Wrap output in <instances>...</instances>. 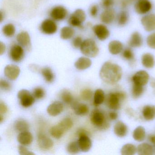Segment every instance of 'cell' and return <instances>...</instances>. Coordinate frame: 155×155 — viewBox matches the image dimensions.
<instances>
[{
	"mask_svg": "<svg viewBox=\"0 0 155 155\" xmlns=\"http://www.w3.org/2000/svg\"><path fill=\"white\" fill-rule=\"evenodd\" d=\"M14 128L20 132L28 131L29 129V125L28 122L24 120H18L14 123Z\"/></svg>",
	"mask_w": 155,
	"mask_h": 155,
	"instance_id": "cell-36",
	"label": "cell"
},
{
	"mask_svg": "<svg viewBox=\"0 0 155 155\" xmlns=\"http://www.w3.org/2000/svg\"><path fill=\"white\" fill-rule=\"evenodd\" d=\"M122 76V70L117 64L110 61L105 62L101 69L100 77L108 84H113L118 82Z\"/></svg>",
	"mask_w": 155,
	"mask_h": 155,
	"instance_id": "cell-1",
	"label": "cell"
},
{
	"mask_svg": "<svg viewBox=\"0 0 155 155\" xmlns=\"http://www.w3.org/2000/svg\"><path fill=\"white\" fill-rule=\"evenodd\" d=\"M152 8V4L150 0H137L134 5L135 12L140 15L148 13Z\"/></svg>",
	"mask_w": 155,
	"mask_h": 155,
	"instance_id": "cell-8",
	"label": "cell"
},
{
	"mask_svg": "<svg viewBox=\"0 0 155 155\" xmlns=\"http://www.w3.org/2000/svg\"><path fill=\"white\" fill-rule=\"evenodd\" d=\"M93 32L99 40L103 41L109 38L110 32L107 26L104 24H97L93 26Z\"/></svg>",
	"mask_w": 155,
	"mask_h": 155,
	"instance_id": "cell-11",
	"label": "cell"
},
{
	"mask_svg": "<svg viewBox=\"0 0 155 155\" xmlns=\"http://www.w3.org/2000/svg\"><path fill=\"white\" fill-rule=\"evenodd\" d=\"M63 104L61 101H56L50 105L47 108V112L49 115L56 117L59 115L63 111Z\"/></svg>",
	"mask_w": 155,
	"mask_h": 155,
	"instance_id": "cell-20",
	"label": "cell"
},
{
	"mask_svg": "<svg viewBox=\"0 0 155 155\" xmlns=\"http://www.w3.org/2000/svg\"><path fill=\"white\" fill-rule=\"evenodd\" d=\"M116 20L118 25L124 26L128 23L129 20V14L126 11H121L116 17Z\"/></svg>",
	"mask_w": 155,
	"mask_h": 155,
	"instance_id": "cell-30",
	"label": "cell"
},
{
	"mask_svg": "<svg viewBox=\"0 0 155 155\" xmlns=\"http://www.w3.org/2000/svg\"><path fill=\"white\" fill-rule=\"evenodd\" d=\"M148 141L155 147V135H150L148 137Z\"/></svg>",
	"mask_w": 155,
	"mask_h": 155,
	"instance_id": "cell-53",
	"label": "cell"
},
{
	"mask_svg": "<svg viewBox=\"0 0 155 155\" xmlns=\"http://www.w3.org/2000/svg\"><path fill=\"white\" fill-rule=\"evenodd\" d=\"M45 95V91L41 87L36 88L33 91V96L34 97L38 99L42 98Z\"/></svg>",
	"mask_w": 155,
	"mask_h": 155,
	"instance_id": "cell-43",
	"label": "cell"
},
{
	"mask_svg": "<svg viewBox=\"0 0 155 155\" xmlns=\"http://www.w3.org/2000/svg\"><path fill=\"white\" fill-rule=\"evenodd\" d=\"M130 2V4L133 3V2H136L137 0H129Z\"/></svg>",
	"mask_w": 155,
	"mask_h": 155,
	"instance_id": "cell-56",
	"label": "cell"
},
{
	"mask_svg": "<svg viewBox=\"0 0 155 155\" xmlns=\"http://www.w3.org/2000/svg\"><path fill=\"white\" fill-rule=\"evenodd\" d=\"M99 12V7L98 5L95 4L92 5L90 9V14L93 18H96L98 15Z\"/></svg>",
	"mask_w": 155,
	"mask_h": 155,
	"instance_id": "cell-49",
	"label": "cell"
},
{
	"mask_svg": "<svg viewBox=\"0 0 155 155\" xmlns=\"http://www.w3.org/2000/svg\"><path fill=\"white\" fill-rule=\"evenodd\" d=\"M105 99V93L102 90L98 89L95 91L94 96V106L97 107L101 105Z\"/></svg>",
	"mask_w": 155,
	"mask_h": 155,
	"instance_id": "cell-33",
	"label": "cell"
},
{
	"mask_svg": "<svg viewBox=\"0 0 155 155\" xmlns=\"http://www.w3.org/2000/svg\"><path fill=\"white\" fill-rule=\"evenodd\" d=\"M133 138L138 142L144 140L146 137V131L143 127L139 126L134 130L133 133Z\"/></svg>",
	"mask_w": 155,
	"mask_h": 155,
	"instance_id": "cell-31",
	"label": "cell"
},
{
	"mask_svg": "<svg viewBox=\"0 0 155 155\" xmlns=\"http://www.w3.org/2000/svg\"><path fill=\"white\" fill-rule=\"evenodd\" d=\"M4 14L2 13V11L1 12V22H2V20L4 19V17H3Z\"/></svg>",
	"mask_w": 155,
	"mask_h": 155,
	"instance_id": "cell-55",
	"label": "cell"
},
{
	"mask_svg": "<svg viewBox=\"0 0 155 155\" xmlns=\"http://www.w3.org/2000/svg\"><path fill=\"white\" fill-rule=\"evenodd\" d=\"M78 141H73L68 144L67 147V151L71 154H76L80 151Z\"/></svg>",
	"mask_w": 155,
	"mask_h": 155,
	"instance_id": "cell-41",
	"label": "cell"
},
{
	"mask_svg": "<svg viewBox=\"0 0 155 155\" xmlns=\"http://www.w3.org/2000/svg\"><path fill=\"white\" fill-rule=\"evenodd\" d=\"M126 98V95L122 92L110 93L106 99V103L108 107L113 110L119 109L120 102Z\"/></svg>",
	"mask_w": 155,
	"mask_h": 155,
	"instance_id": "cell-4",
	"label": "cell"
},
{
	"mask_svg": "<svg viewBox=\"0 0 155 155\" xmlns=\"http://www.w3.org/2000/svg\"><path fill=\"white\" fill-rule=\"evenodd\" d=\"M8 110V107L4 102L1 101L0 103V115H3L6 114Z\"/></svg>",
	"mask_w": 155,
	"mask_h": 155,
	"instance_id": "cell-50",
	"label": "cell"
},
{
	"mask_svg": "<svg viewBox=\"0 0 155 155\" xmlns=\"http://www.w3.org/2000/svg\"><path fill=\"white\" fill-rule=\"evenodd\" d=\"M19 143L23 146H28L32 143L33 141V136L32 134L28 131L20 132L17 138Z\"/></svg>",
	"mask_w": 155,
	"mask_h": 155,
	"instance_id": "cell-25",
	"label": "cell"
},
{
	"mask_svg": "<svg viewBox=\"0 0 155 155\" xmlns=\"http://www.w3.org/2000/svg\"><path fill=\"white\" fill-rule=\"evenodd\" d=\"M86 19L85 12L81 9L76 10L69 18L68 23L73 27L81 28Z\"/></svg>",
	"mask_w": 155,
	"mask_h": 155,
	"instance_id": "cell-6",
	"label": "cell"
},
{
	"mask_svg": "<svg viewBox=\"0 0 155 155\" xmlns=\"http://www.w3.org/2000/svg\"><path fill=\"white\" fill-rule=\"evenodd\" d=\"M137 152V148L132 144H127L121 148L120 153L122 155H133Z\"/></svg>",
	"mask_w": 155,
	"mask_h": 155,
	"instance_id": "cell-34",
	"label": "cell"
},
{
	"mask_svg": "<svg viewBox=\"0 0 155 155\" xmlns=\"http://www.w3.org/2000/svg\"><path fill=\"white\" fill-rule=\"evenodd\" d=\"M10 57L13 61L20 62L24 57V50L23 47L21 45H13L11 48L9 52Z\"/></svg>",
	"mask_w": 155,
	"mask_h": 155,
	"instance_id": "cell-14",
	"label": "cell"
},
{
	"mask_svg": "<svg viewBox=\"0 0 155 155\" xmlns=\"http://www.w3.org/2000/svg\"><path fill=\"white\" fill-rule=\"evenodd\" d=\"M142 65L147 68H152L155 65V59L154 56L151 53H146L141 57Z\"/></svg>",
	"mask_w": 155,
	"mask_h": 155,
	"instance_id": "cell-26",
	"label": "cell"
},
{
	"mask_svg": "<svg viewBox=\"0 0 155 155\" xmlns=\"http://www.w3.org/2000/svg\"><path fill=\"white\" fill-rule=\"evenodd\" d=\"M20 73V68L13 64L7 65L4 69L5 76L11 80L14 81L17 79L19 76Z\"/></svg>",
	"mask_w": 155,
	"mask_h": 155,
	"instance_id": "cell-16",
	"label": "cell"
},
{
	"mask_svg": "<svg viewBox=\"0 0 155 155\" xmlns=\"http://www.w3.org/2000/svg\"><path fill=\"white\" fill-rule=\"evenodd\" d=\"M78 134L79 136L78 142L81 150L84 152H87L92 147V142L90 138L89 137L87 132L84 130H79Z\"/></svg>",
	"mask_w": 155,
	"mask_h": 155,
	"instance_id": "cell-7",
	"label": "cell"
},
{
	"mask_svg": "<svg viewBox=\"0 0 155 155\" xmlns=\"http://www.w3.org/2000/svg\"><path fill=\"white\" fill-rule=\"evenodd\" d=\"M154 151L153 147L147 143L140 144L137 147V152L139 155H152Z\"/></svg>",
	"mask_w": 155,
	"mask_h": 155,
	"instance_id": "cell-28",
	"label": "cell"
},
{
	"mask_svg": "<svg viewBox=\"0 0 155 155\" xmlns=\"http://www.w3.org/2000/svg\"><path fill=\"white\" fill-rule=\"evenodd\" d=\"M108 115L109 118L111 120H116L118 117V115L116 111H111V112H109Z\"/></svg>",
	"mask_w": 155,
	"mask_h": 155,
	"instance_id": "cell-52",
	"label": "cell"
},
{
	"mask_svg": "<svg viewBox=\"0 0 155 155\" xmlns=\"http://www.w3.org/2000/svg\"><path fill=\"white\" fill-rule=\"evenodd\" d=\"M141 23L144 29L147 32L155 31V14H147L141 19Z\"/></svg>",
	"mask_w": 155,
	"mask_h": 155,
	"instance_id": "cell-12",
	"label": "cell"
},
{
	"mask_svg": "<svg viewBox=\"0 0 155 155\" xmlns=\"http://www.w3.org/2000/svg\"><path fill=\"white\" fill-rule=\"evenodd\" d=\"M83 41L82 38L80 37H76L72 40V46L75 48H80Z\"/></svg>",
	"mask_w": 155,
	"mask_h": 155,
	"instance_id": "cell-46",
	"label": "cell"
},
{
	"mask_svg": "<svg viewBox=\"0 0 155 155\" xmlns=\"http://www.w3.org/2000/svg\"><path fill=\"white\" fill-rule=\"evenodd\" d=\"M115 11L113 9H105L100 15V20L102 23L105 24H111L116 18Z\"/></svg>",
	"mask_w": 155,
	"mask_h": 155,
	"instance_id": "cell-17",
	"label": "cell"
},
{
	"mask_svg": "<svg viewBox=\"0 0 155 155\" xmlns=\"http://www.w3.org/2000/svg\"><path fill=\"white\" fill-rule=\"evenodd\" d=\"M114 132L117 137H124L127 134V127L122 121H117L114 125Z\"/></svg>",
	"mask_w": 155,
	"mask_h": 155,
	"instance_id": "cell-23",
	"label": "cell"
},
{
	"mask_svg": "<svg viewBox=\"0 0 155 155\" xmlns=\"http://www.w3.org/2000/svg\"><path fill=\"white\" fill-rule=\"evenodd\" d=\"M75 30L70 27H64L61 29L60 36L63 40H69L71 39L75 34Z\"/></svg>",
	"mask_w": 155,
	"mask_h": 155,
	"instance_id": "cell-32",
	"label": "cell"
},
{
	"mask_svg": "<svg viewBox=\"0 0 155 155\" xmlns=\"http://www.w3.org/2000/svg\"><path fill=\"white\" fill-rule=\"evenodd\" d=\"M143 43V38L139 32H133L128 42V45L130 48H138L142 46Z\"/></svg>",
	"mask_w": 155,
	"mask_h": 155,
	"instance_id": "cell-21",
	"label": "cell"
},
{
	"mask_svg": "<svg viewBox=\"0 0 155 155\" xmlns=\"http://www.w3.org/2000/svg\"><path fill=\"white\" fill-rule=\"evenodd\" d=\"M2 33L6 37H12L16 32V28L14 25L12 23L6 24L2 28Z\"/></svg>",
	"mask_w": 155,
	"mask_h": 155,
	"instance_id": "cell-37",
	"label": "cell"
},
{
	"mask_svg": "<svg viewBox=\"0 0 155 155\" xmlns=\"http://www.w3.org/2000/svg\"><path fill=\"white\" fill-rule=\"evenodd\" d=\"M67 9L61 6H56L51 11L50 16L54 20L60 21L66 18L68 15Z\"/></svg>",
	"mask_w": 155,
	"mask_h": 155,
	"instance_id": "cell-13",
	"label": "cell"
},
{
	"mask_svg": "<svg viewBox=\"0 0 155 155\" xmlns=\"http://www.w3.org/2000/svg\"><path fill=\"white\" fill-rule=\"evenodd\" d=\"M91 121L94 126L100 129H107L109 127L105 115L98 110L92 111L91 115Z\"/></svg>",
	"mask_w": 155,
	"mask_h": 155,
	"instance_id": "cell-5",
	"label": "cell"
},
{
	"mask_svg": "<svg viewBox=\"0 0 155 155\" xmlns=\"http://www.w3.org/2000/svg\"><path fill=\"white\" fill-rule=\"evenodd\" d=\"M149 78V75L147 71L140 70L134 74L132 77V81L137 85L144 86L147 84Z\"/></svg>",
	"mask_w": 155,
	"mask_h": 155,
	"instance_id": "cell-15",
	"label": "cell"
},
{
	"mask_svg": "<svg viewBox=\"0 0 155 155\" xmlns=\"http://www.w3.org/2000/svg\"><path fill=\"white\" fill-rule=\"evenodd\" d=\"M73 121L70 118H66L61 120L58 124L52 127L50 130L51 135L56 139H59L63 134L71 128Z\"/></svg>",
	"mask_w": 155,
	"mask_h": 155,
	"instance_id": "cell-2",
	"label": "cell"
},
{
	"mask_svg": "<svg viewBox=\"0 0 155 155\" xmlns=\"http://www.w3.org/2000/svg\"><path fill=\"white\" fill-rule=\"evenodd\" d=\"M124 46L120 41L113 40L110 42L108 44V50L110 54L117 55L121 53Z\"/></svg>",
	"mask_w": 155,
	"mask_h": 155,
	"instance_id": "cell-24",
	"label": "cell"
},
{
	"mask_svg": "<svg viewBox=\"0 0 155 155\" xmlns=\"http://www.w3.org/2000/svg\"><path fill=\"white\" fill-rule=\"evenodd\" d=\"M18 97L21 106L24 107H28L33 105L35 102V98L30 92L27 90L22 89L18 92Z\"/></svg>",
	"mask_w": 155,
	"mask_h": 155,
	"instance_id": "cell-9",
	"label": "cell"
},
{
	"mask_svg": "<svg viewBox=\"0 0 155 155\" xmlns=\"http://www.w3.org/2000/svg\"><path fill=\"white\" fill-rule=\"evenodd\" d=\"M80 50L83 55L89 58L97 57L99 52V49L96 41L90 38L83 41Z\"/></svg>",
	"mask_w": 155,
	"mask_h": 155,
	"instance_id": "cell-3",
	"label": "cell"
},
{
	"mask_svg": "<svg viewBox=\"0 0 155 155\" xmlns=\"http://www.w3.org/2000/svg\"><path fill=\"white\" fill-rule=\"evenodd\" d=\"M18 151L20 155H35L34 153L28 150L23 145L19 146L18 147Z\"/></svg>",
	"mask_w": 155,
	"mask_h": 155,
	"instance_id": "cell-47",
	"label": "cell"
},
{
	"mask_svg": "<svg viewBox=\"0 0 155 155\" xmlns=\"http://www.w3.org/2000/svg\"><path fill=\"white\" fill-rule=\"evenodd\" d=\"M17 41L21 46L26 48L27 50L29 51L31 49L30 37L27 31H21L18 34Z\"/></svg>",
	"mask_w": 155,
	"mask_h": 155,
	"instance_id": "cell-18",
	"label": "cell"
},
{
	"mask_svg": "<svg viewBox=\"0 0 155 155\" xmlns=\"http://www.w3.org/2000/svg\"><path fill=\"white\" fill-rule=\"evenodd\" d=\"M6 51V46L3 42H0V55H2L4 54Z\"/></svg>",
	"mask_w": 155,
	"mask_h": 155,
	"instance_id": "cell-54",
	"label": "cell"
},
{
	"mask_svg": "<svg viewBox=\"0 0 155 155\" xmlns=\"http://www.w3.org/2000/svg\"><path fill=\"white\" fill-rule=\"evenodd\" d=\"M147 46L153 49H155V32L150 34L147 38Z\"/></svg>",
	"mask_w": 155,
	"mask_h": 155,
	"instance_id": "cell-42",
	"label": "cell"
},
{
	"mask_svg": "<svg viewBox=\"0 0 155 155\" xmlns=\"http://www.w3.org/2000/svg\"><path fill=\"white\" fill-rule=\"evenodd\" d=\"M130 3L129 0H121L120 2V7L121 8L124 9L127 8L129 5H130Z\"/></svg>",
	"mask_w": 155,
	"mask_h": 155,
	"instance_id": "cell-51",
	"label": "cell"
},
{
	"mask_svg": "<svg viewBox=\"0 0 155 155\" xmlns=\"http://www.w3.org/2000/svg\"><path fill=\"white\" fill-rule=\"evenodd\" d=\"M142 116L147 120H152L155 118V106L147 105L142 110Z\"/></svg>",
	"mask_w": 155,
	"mask_h": 155,
	"instance_id": "cell-27",
	"label": "cell"
},
{
	"mask_svg": "<svg viewBox=\"0 0 155 155\" xmlns=\"http://www.w3.org/2000/svg\"><path fill=\"white\" fill-rule=\"evenodd\" d=\"M61 98L62 101L67 104H72L73 102V96L71 93L67 90L62 91L61 94Z\"/></svg>",
	"mask_w": 155,
	"mask_h": 155,
	"instance_id": "cell-40",
	"label": "cell"
},
{
	"mask_svg": "<svg viewBox=\"0 0 155 155\" xmlns=\"http://www.w3.org/2000/svg\"><path fill=\"white\" fill-rule=\"evenodd\" d=\"M41 30L44 34L52 35L57 32L58 26L54 20L48 19L42 21L41 25Z\"/></svg>",
	"mask_w": 155,
	"mask_h": 155,
	"instance_id": "cell-10",
	"label": "cell"
},
{
	"mask_svg": "<svg viewBox=\"0 0 155 155\" xmlns=\"http://www.w3.org/2000/svg\"><path fill=\"white\" fill-rule=\"evenodd\" d=\"M154 151H155V150H154Z\"/></svg>",
	"mask_w": 155,
	"mask_h": 155,
	"instance_id": "cell-57",
	"label": "cell"
},
{
	"mask_svg": "<svg viewBox=\"0 0 155 155\" xmlns=\"http://www.w3.org/2000/svg\"><path fill=\"white\" fill-rule=\"evenodd\" d=\"M38 143L39 147L43 150L50 149L54 145L53 141L50 138L42 134H40L38 136Z\"/></svg>",
	"mask_w": 155,
	"mask_h": 155,
	"instance_id": "cell-19",
	"label": "cell"
},
{
	"mask_svg": "<svg viewBox=\"0 0 155 155\" xmlns=\"http://www.w3.org/2000/svg\"><path fill=\"white\" fill-rule=\"evenodd\" d=\"M144 92L143 86L133 83L131 90V94L134 99H137L141 97Z\"/></svg>",
	"mask_w": 155,
	"mask_h": 155,
	"instance_id": "cell-38",
	"label": "cell"
},
{
	"mask_svg": "<svg viewBox=\"0 0 155 155\" xmlns=\"http://www.w3.org/2000/svg\"><path fill=\"white\" fill-rule=\"evenodd\" d=\"M81 98L84 100L89 101L91 98L92 96V92L89 89H85L83 90L81 93Z\"/></svg>",
	"mask_w": 155,
	"mask_h": 155,
	"instance_id": "cell-45",
	"label": "cell"
},
{
	"mask_svg": "<svg viewBox=\"0 0 155 155\" xmlns=\"http://www.w3.org/2000/svg\"><path fill=\"white\" fill-rule=\"evenodd\" d=\"M0 87L1 89L4 91H9L11 89V85L9 82L2 79L0 80Z\"/></svg>",
	"mask_w": 155,
	"mask_h": 155,
	"instance_id": "cell-44",
	"label": "cell"
},
{
	"mask_svg": "<svg viewBox=\"0 0 155 155\" xmlns=\"http://www.w3.org/2000/svg\"><path fill=\"white\" fill-rule=\"evenodd\" d=\"M41 74L47 82L51 83L54 80V75L51 69L46 67L41 69Z\"/></svg>",
	"mask_w": 155,
	"mask_h": 155,
	"instance_id": "cell-35",
	"label": "cell"
},
{
	"mask_svg": "<svg viewBox=\"0 0 155 155\" xmlns=\"http://www.w3.org/2000/svg\"><path fill=\"white\" fill-rule=\"evenodd\" d=\"M101 6L104 8L108 9L112 8L114 4V0H102Z\"/></svg>",
	"mask_w": 155,
	"mask_h": 155,
	"instance_id": "cell-48",
	"label": "cell"
},
{
	"mask_svg": "<svg viewBox=\"0 0 155 155\" xmlns=\"http://www.w3.org/2000/svg\"><path fill=\"white\" fill-rule=\"evenodd\" d=\"M91 64V61L89 58L81 57L75 62V67L79 70H84L90 68Z\"/></svg>",
	"mask_w": 155,
	"mask_h": 155,
	"instance_id": "cell-29",
	"label": "cell"
},
{
	"mask_svg": "<svg viewBox=\"0 0 155 155\" xmlns=\"http://www.w3.org/2000/svg\"><path fill=\"white\" fill-rule=\"evenodd\" d=\"M71 107L74 110L75 114L78 116H85L88 114L89 111L88 107L83 103H79L75 101L72 102Z\"/></svg>",
	"mask_w": 155,
	"mask_h": 155,
	"instance_id": "cell-22",
	"label": "cell"
},
{
	"mask_svg": "<svg viewBox=\"0 0 155 155\" xmlns=\"http://www.w3.org/2000/svg\"><path fill=\"white\" fill-rule=\"evenodd\" d=\"M121 57L126 60L132 61L135 60L134 52L130 48H127L121 52Z\"/></svg>",
	"mask_w": 155,
	"mask_h": 155,
	"instance_id": "cell-39",
	"label": "cell"
}]
</instances>
